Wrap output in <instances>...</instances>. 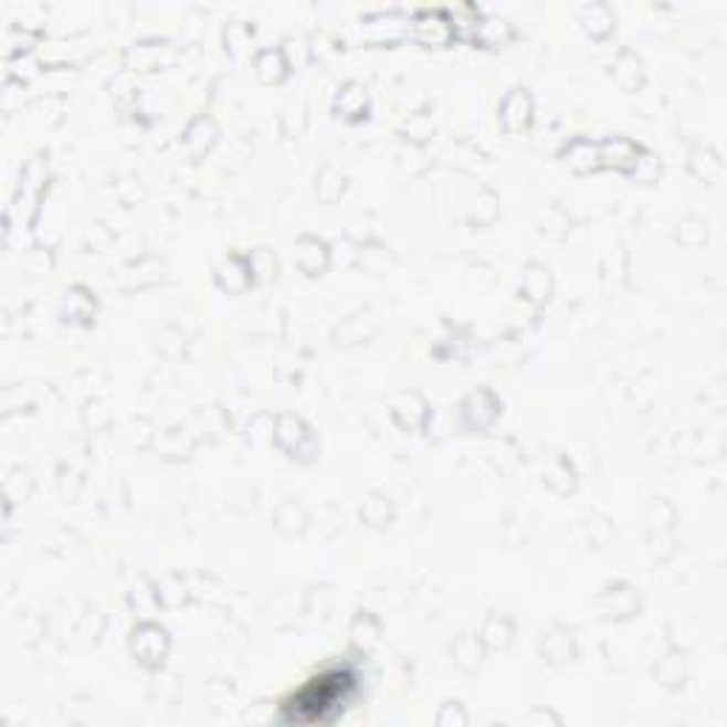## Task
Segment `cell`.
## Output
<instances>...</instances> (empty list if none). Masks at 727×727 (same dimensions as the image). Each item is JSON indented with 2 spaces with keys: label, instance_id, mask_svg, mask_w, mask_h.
I'll list each match as a JSON object with an SVG mask.
<instances>
[{
  "label": "cell",
  "instance_id": "cell-1",
  "mask_svg": "<svg viewBox=\"0 0 727 727\" xmlns=\"http://www.w3.org/2000/svg\"><path fill=\"white\" fill-rule=\"evenodd\" d=\"M347 688V676L333 674L325 679H316V685H310L307 691H302L293 705V716L296 719H322L327 708H333L338 702V696L345 694Z\"/></svg>",
  "mask_w": 727,
  "mask_h": 727
}]
</instances>
